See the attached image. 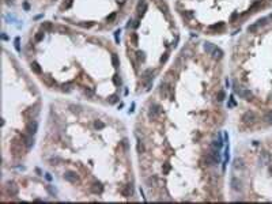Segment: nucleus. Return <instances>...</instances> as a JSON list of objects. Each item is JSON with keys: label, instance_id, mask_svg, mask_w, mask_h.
Returning <instances> with one entry per match:
<instances>
[{"label": "nucleus", "instance_id": "obj_1", "mask_svg": "<svg viewBox=\"0 0 272 204\" xmlns=\"http://www.w3.org/2000/svg\"><path fill=\"white\" fill-rule=\"evenodd\" d=\"M22 144H25L23 141L19 143L18 140H12V143H11V151L14 152V155H15V156H20V155L23 154V147H22Z\"/></svg>", "mask_w": 272, "mask_h": 204}, {"label": "nucleus", "instance_id": "obj_2", "mask_svg": "<svg viewBox=\"0 0 272 204\" xmlns=\"http://www.w3.org/2000/svg\"><path fill=\"white\" fill-rule=\"evenodd\" d=\"M37 129H38V124H37L36 120H30L29 122H27V125H26V133L27 135L34 136L36 132H37Z\"/></svg>", "mask_w": 272, "mask_h": 204}, {"label": "nucleus", "instance_id": "obj_3", "mask_svg": "<svg viewBox=\"0 0 272 204\" xmlns=\"http://www.w3.org/2000/svg\"><path fill=\"white\" fill-rule=\"evenodd\" d=\"M159 113H161V106H159L158 104H152L151 106H150V110H148V117L151 118V120L158 117Z\"/></svg>", "mask_w": 272, "mask_h": 204}, {"label": "nucleus", "instance_id": "obj_4", "mask_svg": "<svg viewBox=\"0 0 272 204\" xmlns=\"http://www.w3.org/2000/svg\"><path fill=\"white\" fill-rule=\"evenodd\" d=\"M64 178H65V181L71 182V184H76L79 181V175L75 173V172H67L64 174Z\"/></svg>", "mask_w": 272, "mask_h": 204}, {"label": "nucleus", "instance_id": "obj_5", "mask_svg": "<svg viewBox=\"0 0 272 204\" xmlns=\"http://www.w3.org/2000/svg\"><path fill=\"white\" fill-rule=\"evenodd\" d=\"M235 93L240 95L241 98H243V99H252V97H253V93H252L250 90H243V88H237L235 90Z\"/></svg>", "mask_w": 272, "mask_h": 204}, {"label": "nucleus", "instance_id": "obj_6", "mask_svg": "<svg viewBox=\"0 0 272 204\" xmlns=\"http://www.w3.org/2000/svg\"><path fill=\"white\" fill-rule=\"evenodd\" d=\"M242 121L245 124H253L256 121V114L253 112H246L243 116H242Z\"/></svg>", "mask_w": 272, "mask_h": 204}, {"label": "nucleus", "instance_id": "obj_7", "mask_svg": "<svg viewBox=\"0 0 272 204\" xmlns=\"http://www.w3.org/2000/svg\"><path fill=\"white\" fill-rule=\"evenodd\" d=\"M22 140H23V143H25V146H26L27 150H30L33 147V144H34V138L31 135H27V133L22 135Z\"/></svg>", "mask_w": 272, "mask_h": 204}, {"label": "nucleus", "instance_id": "obj_8", "mask_svg": "<svg viewBox=\"0 0 272 204\" xmlns=\"http://www.w3.org/2000/svg\"><path fill=\"white\" fill-rule=\"evenodd\" d=\"M136 10H138L139 12V15H144V12L147 10V4H146V0H139V3H138V7H136Z\"/></svg>", "mask_w": 272, "mask_h": 204}, {"label": "nucleus", "instance_id": "obj_9", "mask_svg": "<svg viewBox=\"0 0 272 204\" xmlns=\"http://www.w3.org/2000/svg\"><path fill=\"white\" fill-rule=\"evenodd\" d=\"M121 193L124 195L125 197H129V196H132L133 195V186L129 184V185H127V186H124L121 189Z\"/></svg>", "mask_w": 272, "mask_h": 204}, {"label": "nucleus", "instance_id": "obj_10", "mask_svg": "<svg viewBox=\"0 0 272 204\" xmlns=\"http://www.w3.org/2000/svg\"><path fill=\"white\" fill-rule=\"evenodd\" d=\"M156 4H158V7H159V10L162 11V12H165L166 15L169 16V7H167V4L163 2V0H156Z\"/></svg>", "mask_w": 272, "mask_h": 204}, {"label": "nucleus", "instance_id": "obj_11", "mask_svg": "<svg viewBox=\"0 0 272 204\" xmlns=\"http://www.w3.org/2000/svg\"><path fill=\"white\" fill-rule=\"evenodd\" d=\"M233 169L235 170V172H238V170H243L245 169V165H243V161L242 159H235L234 163H233Z\"/></svg>", "mask_w": 272, "mask_h": 204}, {"label": "nucleus", "instance_id": "obj_12", "mask_svg": "<svg viewBox=\"0 0 272 204\" xmlns=\"http://www.w3.org/2000/svg\"><path fill=\"white\" fill-rule=\"evenodd\" d=\"M242 184H241V181L240 180H237L235 177H233V178H231V188H233L234 190H241V186Z\"/></svg>", "mask_w": 272, "mask_h": 204}, {"label": "nucleus", "instance_id": "obj_13", "mask_svg": "<svg viewBox=\"0 0 272 204\" xmlns=\"http://www.w3.org/2000/svg\"><path fill=\"white\" fill-rule=\"evenodd\" d=\"M102 190H104V186H102L99 182H95L91 185V192L93 193H102Z\"/></svg>", "mask_w": 272, "mask_h": 204}, {"label": "nucleus", "instance_id": "obj_14", "mask_svg": "<svg viewBox=\"0 0 272 204\" xmlns=\"http://www.w3.org/2000/svg\"><path fill=\"white\" fill-rule=\"evenodd\" d=\"M7 190H8V193L11 196H16L18 195V188H16L15 184H8V185H7Z\"/></svg>", "mask_w": 272, "mask_h": 204}, {"label": "nucleus", "instance_id": "obj_15", "mask_svg": "<svg viewBox=\"0 0 272 204\" xmlns=\"http://www.w3.org/2000/svg\"><path fill=\"white\" fill-rule=\"evenodd\" d=\"M156 182H158V177L156 175H151L147 178V186L152 188V186H156Z\"/></svg>", "mask_w": 272, "mask_h": 204}, {"label": "nucleus", "instance_id": "obj_16", "mask_svg": "<svg viewBox=\"0 0 272 204\" xmlns=\"http://www.w3.org/2000/svg\"><path fill=\"white\" fill-rule=\"evenodd\" d=\"M30 68H31V71H33L34 73H38V75H39L41 72H42V70H41V65L37 63V61H33V63L30 64Z\"/></svg>", "mask_w": 272, "mask_h": 204}, {"label": "nucleus", "instance_id": "obj_17", "mask_svg": "<svg viewBox=\"0 0 272 204\" xmlns=\"http://www.w3.org/2000/svg\"><path fill=\"white\" fill-rule=\"evenodd\" d=\"M211 147H215V148H219V150H222V147H223V141H222V138H220V135H218V138L212 141V146Z\"/></svg>", "mask_w": 272, "mask_h": 204}, {"label": "nucleus", "instance_id": "obj_18", "mask_svg": "<svg viewBox=\"0 0 272 204\" xmlns=\"http://www.w3.org/2000/svg\"><path fill=\"white\" fill-rule=\"evenodd\" d=\"M211 54H212V57H214L215 60H219V59L223 57V50L220 49V48H215V50L211 53Z\"/></svg>", "mask_w": 272, "mask_h": 204}, {"label": "nucleus", "instance_id": "obj_19", "mask_svg": "<svg viewBox=\"0 0 272 204\" xmlns=\"http://www.w3.org/2000/svg\"><path fill=\"white\" fill-rule=\"evenodd\" d=\"M152 73H154V70H152V68H148V70H146L144 73H143V80H150V79H152Z\"/></svg>", "mask_w": 272, "mask_h": 204}, {"label": "nucleus", "instance_id": "obj_20", "mask_svg": "<svg viewBox=\"0 0 272 204\" xmlns=\"http://www.w3.org/2000/svg\"><path fill=\"white\" fill-rule=\"evenodd\" d=\"M215 48H216V46H215L214 44H211V42H206V44H204V50H206L208 54L212 53V52L215 50Z\"/></svg>", "mask_w": 272, "mask_h": 204}, {"label": "nucleus", "instance_id": "obj_21", "mask_svg": "<svg viewBox=\"0 0 272 204\" xmlns=\"http://www.w3.org/2000/svg\"><path fill=\"white\" fill-rule=\"evenodd\" d=\"M42 82H44L46 86H49V87L50 86H54V80L49 76V75H45V76H42Z\"/></svg>", "mask_w": 272, "mask_h": 204}, {"label": "nucleus", "instance_id": "obj_22", "mask_svg": "<svg viewBox=\"0 0 272 204\" xmlns=\"http://www.w3.org/2000/svg\"><path fill=\"white\" fill-rule=\"evenodd\" d=\"M167 93H169V84L167 83H161V94L163 97H167Z\"/></svg>", "mask_w": 272, "mask_h": 204}, {"label": "nucleus", "instance_id": "obj_23", "mask_svg": "<svg viewBox=\"0 0 272 204\" xmlns=\"http://www.w3.org/2000/svg\"><path fill=\"white\" fill-rule=\"evenodd\" d=\"M131 42H132V45H138L139 44V37H138V34H136V33H131Z\"/></svg>", "mask_w": 272, "mask_h": 204}, {"label": "nucleus", "instance_id": "obj_24", "mask_svg": "<svg viewBox=\"0 0 272 204\" xmlns=\"http://www.w3.org/2000/svg\"><path fill=\"white\" fill-rule=\"evenodd\" d=\"M42 29H44L45 31H50V30L53 29L52 22H44V23H42Z\"/></svg>", "mask_w": 272, "mask_h": 204}, {"label": "nucleus", "instance_id": "obj_25", "mask_svg": "<svg viewBox=\"0 0 272 204\" xmlns=\"http://www.w3.org/2000/svg\"><path fill=\"white\" fill-rule=\"evenodd\" d=\"M112 64H113V67H116V68L120 65V61H118L117 54H112Z\"/></svg>", "mask_w": 272, "mask_h": 204}, {"label": "nucleus", "instance_id": "obj_26", "mask_svg": "<svg viewBox=\"0 0 272 204\" xmlns=\"http://www.w3.org/2000/svg\"><path fill=\"white\" fill-rule=\"evenodd\" d=\"M14 46H15L16 52H20V38L19 37H16L15 41H14Z\"/></svg>", "mask_w": 272, "mask_h": 204}, {"label": "nucleus", "instance_id": "obj_27", "mask_svg": "<svg viewBox=\"0 0 272 204\" xmlns=\"http://www.w3.org/2000/svg\"><path fill=\"white\" fill-rule=\"evenodd\" d=\"M136 57H138V60H139V61H141V63H143V61L146 60V56H144V52H141V50H139L138 53H136Z\"/></svg>", "mask_w": 272, "mask_h": 204}, {"label": "nucleus", "instance_id": "obj_28", "mask_svg": "<svg viewBox=\"0 0 272 204\" xmlns=\"http://www.w3.org/2000/svg\"><path fill=\"white\" fill-rule=\"evenodd\" d=\"M94 127L97 128V129H102V128H105V124H104V122H102V121L97 120V121L94 122Z\"/></svg>", "mask_w": 272, "mask_h": 204}, {"label": "nucleus", "instance_id": "obj_29", "mask_svg": "<svg viewBox=\"0 0 272 204\" xmlns=\"http://www.w3.org/2000/svg\"><path fill=\"white\" fill-rule=\"evenodd\" d=\"M113 83H114L116 86H120V84H121V79H120L118 75H114V76H113Z\"/></svg>", "mask_w": 272, "mask_h": 204}, {"label": "nucleus", "instance_id": "obj_30", "mask_svg": "<svg viewBox=\"0 0 272 204\" xmlns=\"http://www.w3.org/2000/svg\"><path fill=\"white\" fill-rule=\"evenodd\" d=\"M220 27H223V22L216 23V25H211L209 29H211V30H218V29H220Z\"/></svg>", "mask_w": 272, "mask_h": 204}, {"label": "nucleus", "instance_id": "obj_31", "mask_svg": "<svg viewBox=\"0 0 272 204\" xmlns=\"http://www.w3.org/2000/svg\"><path fill=\"white\" fill-rule=\"evenodd\" d=\"M36 42H39V41H42L44 39V33H38V34H36Z\"/></svg>", "mask_w": 272, "mask_h": 204}, {"label": "nucleus", "instance_id": "obj_32", "mask_svg": "<svg viewBox=\"0 0 272 204\" xmlns=\"http://www.w3.org/2000/svg\"><path fill=\"white\" fill-rule=\"evenodd\" d=\"M167 59H169V53L166 52V53H163V56H162V57H161V60H159V61H161V64L166 63V61H167Z\"/></svg>", "mask_w": 272, "mask_h": 204}, {"label": "nucleus", "instance_id": "obj_33", "mask_svg": "<svg viewBox=\"0 0 272 204\" xmlns=\"http://www.w3.org/2000/svg\"><path fill=\"white\" fill-rule=\"evenodd\" d=\"M117 101H118V97H117V95H112V97L109 98V104L113 105V104H116Z\"/></svg>", "mask_w": 272, "mask_h": 204}, {"label": "nucleus", "instance_id": "obj_34", "mask_svg": "<svg viewBox=\"0 0 272 204\" xmlns=\"http://www.w3.org/2000/svg\"><path fill=\"white\" fill-rule=\"evenodd\" d=\"M257 29H258V25H257V23H254V25H252V26H249V27H248V30H249L250 33H253V31H256Z\"/></svg>", "mask_w": 272, "mask_h": 204}, {"label": "nucleus", "instance_id": "obj_35", "mask_svg": "<svg viewBox=\"0 0 272 204\" xmlns=\"http://www.w3.org/2000/svg\"><path fill=\"white\" fill-rule=\"evenodd\" d=\"M138 151H139V152H144V146L141 144L140 140L138 141Z\"/></svg>", "mask_w": 272, "mask_h": 204}, {"label": "nucleus", "instance_id": "obj_36", "mask_svg": "<svg viewBox=\"0 0 272 204\" xmlns=\"http://www.w3.org/2000/svg\"><path fill=\"white\" fill-rule=\"evenodd\" d=\"M114 38H116V42L118 44V42H120V29L114 31Z\"/></svg>", "mask_w": 272, "mask_h": 204}, {"label": "nucleus", "instance_id": "obj_37", "mask_svg": "<svg viewBox=\"0 0 272 204\" xmlns=\"http://www.w3.org/2000/svg\"><path fill=\"white\" fill-rule=\"evenodd\" d=\"M169 172H170V165L169 163H165V165H163V174H166Z\"/></svg>", "mask_w": 272, "mask_h": 204}, {"label": "nucleus", "instance_id": "obj_38", "mask_svg": "<svg viewBox=\"0 0 272 204\" xmlns=\"http://www.w3.org/2000/svg\"><path fill=\"white\" fill-rule=\"evenodd\" d=\"M223 99H224V91L220 90L219 93H218V101H223Z\"/></svg>", "mask_w": 272, "mask_h": 204}, {"label": "nucleus", "instance_id": "obj_39", "mask_svg": "<svg viewBox=\"0 0 272 204\" xmlns=\"http://www.w3.org/2000/svg\"><path fill=\"white\" fill-rule=\"evenodd\" d=\"M264 118L267 120L268 122H272V113H271V112H269V113H267V114H265V117H264Z\"/></svg>", "mask_w": 272, "mask_h": 204}, {"label": "nucleus", "instance_id": "obj_40", "mask_svg": "<svg viewBox=\"0 0 272 204\" xmlns=\"http://www.w3.org/2000/svg\"><path fill=\"white\" fill-rule=\"evenodd\" d=\"M70 90H71V84H70V83H67V84H63V91H67V93H68Z\"/></svg>", "mask_w": 272, "mask_h": 204}, {"label": "nucleus", "instance_id": "obj_41", "mask_svg": "<svg viewBox=\"0 0 272 204\" xmlns=\"http://www.w3.org/2000/svg\"><path fill=\"white\" fill-rule=\"evenodd\" d=\"M265 23H267V18H263V19H260V20H258V22H257V25H258V26H261V25H265Z\"/></svg>", "mask_w": 272, "mask_h": 204}, {"label": "nucleus", "instance_id": "obj_42", "mask_svg": "<svg viewBox=\"0 0 272 204\" xmlns=\"http://www.w3.org/2000/svg\"><path fill=\"white\" fill-rule=\"evenodd\" d=\"M72 3H73V0H67V3L64 4V7H65V8H70V7L72 5Z\"/></svg>", "mask_w": 272, "mask_h": 204}, {"label": "nucleus", "instance_id": "obj_43", "mask_svg": "<svg viewBox=\"0 0 272 204\" xmlns=\"http://www.w3.org/2000/svg\"><path fill=\"white\" fill-rule=\"evenodd\" d=\"M46 189H48V192H49V193H50L52 196H54V195H56V192H54V190H53V189H52V188H50L49 185L46 186Z\"/></svg>", "mask_w": 272, "mask_h": 204}, {"label": "nucleus", "instance_id": "obj_44", "mask_svg": "<svg viewBox=\"0 0 272 204\" xmlns=\"http://www.w3.org/2000/svg\"><path fill=\"white\" fill-rule=\"evenodd\" d=\"M114 18H116V14H112V15H109V16H107V22H112V20H114Z\"/></svg>", "mask_w": 272, "mask_h": 204}, {"label": "nucleus", "instance_id": "obj_45", "mask_svg": "<svg viewBox=\"0 0 272 204\" xmlns=\"http://www.w3.org/2000/svg\"><path fill=\"white\" fill-rule=\"evenodd\" d=\"M93 25H94L93 22H90V23H82V26H83V27H91Z\"/></svg>", "mask_w": 272, "mask_h": 204}, {"label": "nucleus", "instance_id": "obj_46", "mask_svg": "<svg viewBox=\"0 0 272 204\" xmlns=\"http://www.w3.org/2000/svg\"><path fill=\"white\" fill-rule=\"evenodd\" d=\"M72 107V112H79V106H75V105H71Z\"/></svg>", "mask_w": 272, "mask_h": 204}, {"label": "nucleus", "instance_id": "obj_47", "mask_svg": "<svg viewBox=\"0 0 272 204\" xmlns=\"http://www.w3.org/2000/svg\"><path fill=\"white\" fill-rule=\"evenodd\" d=\"M84 93H86L87 95H90V97L93 95V91H91V90H88V88H84Z\"/></svg>", "mask_w": 272, "mask_h": 204}, {"label": "nucleus", "instance_id": "obj_48", "mask_svg": "<svg viewBox=\"0 0 272 204\" xmlns=\"http://www.w3.org/2000/svg\"><path fill=\"white\" fill-rule=\"evenodd\" d=\"M132 27H135V29H136V27H139V20H133V26Z\"/></svg>", "mask_w": 272, "mask_h": 204}, {"label": "nucleus", "instance_id": "obj_49", "mask_svg": "<svg viewBox=\"0 0 272 204\" xmlns=\"http://www.w3.org/2000/svg\"><path fill=\"white\" fill-rule=\"evenodd\" d=\"M45 177H46V180H48V181H50V180H52V175H50L49 173H46V174H45Z\"/></svg>", "mask_w": 272, "mask_h": 204}, {"label": "nucleus", "instance_id": "obj_50", "mask_svg": "<svg viewBox=\"0 0 272 204\" xmlns=\"http://www.w3.org/2000/svg\"><path fill=\"white\" fill-rule=\"evenodd\" d=\"M237 16H238V14H233V16H231V20H234Z\"/></svg>", "mask_w": 272, "mask_h": 204}, {"label": "nucleus", "instance_id": "obj_51", "mask_svg": "<svg viewBox=\"0 0 272 204\" xmlns=\"http://www.w3.org/2000/svg\"><path fill=\"white\" fill-rule=\"evenodd\" d=\"M5 3H7V4H11V3H12V0H5Z\"/></svg>", "mask_w": 272, "mask_h": 204}]
</instances>
